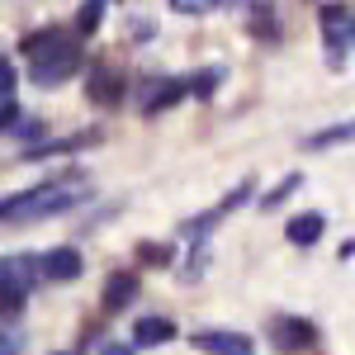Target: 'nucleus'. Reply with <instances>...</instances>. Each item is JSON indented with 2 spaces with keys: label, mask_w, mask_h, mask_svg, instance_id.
<instances>
[{
  "label": "nucleus",
  "mask_w": 355,
  "mask_h": 355,
  "mask_svg": "<svg viewBox=\"0 0 355 355\" xmlns=\"http://www.w3.org/2000/svg\"><path fill=\"white\" fill-rule=\"evenodd\" d=\"M24 57H28V76L33 81L57 85L81 67V43L71 33H62V28H43V33H28L24 38Z\"/></svg>",
  "instance_id": "nucleus-1"
},
{
  "label": "nucleus",
  "mask_w": 355,
  "mask_h": 355,
  "mask_svg": "<svg viewBox=\"0 0 355 355\" xmlns=\"http://www.w3.org/2000/svg\"><path fill=\"white\" fill-rule=\"evenodd\" d=\"M71 204H81V194L71 185H43V190L15 194V199H0V218L5 223H33V218H53L67 214Z\"/></svg>",
  "instance_id": "nucleus-2"
},
{
  "label": "nucleus",
  "mask_w": 355,
  "mask_h": 355,
  "mask_svg": "<svg viewBox=\"0 0 355 355\" xmlns=\"http://www.w3.org/2000/svg\"><path fill=\"white\" fill-rule=\"evenodd\" d=\"M38 256H15V261H0V318H19L28 303V289L43 279V270H33Z\"/></svg>",
  "instance_id": "nucleus-3"
},
{
  "label": "nucleus",
  "mask_w": 355,
  "mask_h": 355,
  "mask_svg": "<svg viewBox=\"0 0 355 355\" xmlns=\"http://www.w3.org/2000/svg\"><path fill=\"white\" fill-rule=\"evenodd\" d=\"M322 38H327L331 57H341L355 43V15L341 5H322Z\"/></svg>",
  "instance_id": "nucleus-4"
},
{
  "label": "nucleus",
  "mask_w": 355,
  "mask_h": 355,
  "mask_svg": "<svg viewBox=\"0 0 355 355\" xmlns=\"http://www.w3.org/2000/svg\"><path fill=\"white\" fill-rule=\"evenodd\" d=\"M270 331H275V341H279L284 351H318V327H308L299 318H275Z\"/></svg>",
  "instance_id": "nucleus-5"
},
{
  "label": "nucleus",
  "mask_w": 355,
  "mask_h": 355,
  "mask_svg": "<svg viewBox=\"0 0 355 355\" xmlns=\"http://www.w3.org/2000/svg\"><path fill=\"white\" fill-rule=\"evenodd\" d=\"M194 346L204 355H251V336L242 331H194Z\"/></svg>",
  "instance_id": "nucleus-6"
},
{
  "label": "nucleus",
  "mask_w": 355,
  "mask_h": 355,
  "mask_svg": "<svg viewBox=\"0 0 355 355\" xmlns=\"http://www.w3.org/2000/svg\"><path fill=\"white\" fill-rule=\"evenodd\" d=\"M133 299H137V275H133V270H114L110 284H105V299H100V308H105V313H123Z\"/></svg>",
  "instance_id": "nucleus-7"
},
{
  "label": "nucleus",
  "mask_w": 355,
  "mask_h": 355,
  "mask_svg": "<svg viewBox=\"0 0 355 355\" xmlns=\"http://www.w3.org/2000/svg\"><path fill=\"white\" fill-rule=\"evenodd\" d=\"M81 275V251L76 246H57L43 256V279H57V284H67V279H76Z\"/></svg>",
  "instance_id": "nucleus-8"
},
{
  "label": "nucleus",
  "mask_w": 355,
  "mask_h": 355,
  "mask_svg": "<svg viewBox=\"0 0 355 355\" xmlns=\"http://www.w3.org/2000/svg\"><path fill=\"white\" fill-rule=\"evenodd\" d=\"M322 232H327V218H322V214H294V218L284 223V237H289L294 246L322 242Z\"/></svg>",
  "instance_id": "nucleus-9"
},
{
  "label": "nucleus",
  "mask_w": 355,
  "mask_h": 355,
  "mask_svg": "<svg viewBox=\"0 0 355 355\" xmlns=\"http://www.w3.org/2000/svg\"><path fill=\"white\" fill-rule=\"evenodd\" d=\"M175 336V322L171 318H137V327H133V346L142 351V346H166Z\"/></svg>",
  "instance_id": "nucleus-10"
},
{
  "label": "nucleus",
  "mask_w": 355,
  "mask_h": 355,
  "mask_svg": "<svg viewBox=\"0 0 355 355\" xmlns=\"http://www.w3.org/2000/svg\"><path fill=\"white\" fill-rule=\"evenodd\" d=\"M85 95H90L95 105H119V100H123V81L110 76V71H95L90 85H85Z\"/></svg>",
  "instance_id": "nucleus-11"
},
{
  "label": "nucleus",
  "mask_w": 355,
  "mask_h": 355,
  "mask_svg": "<svg viewBox=\"0 0 355 355\" xmlns=\"http://www.w3.org/2000/svg\"><path fill=\"white\" fill-rule=\"evenodd\" d=\"M336 142H355V119L351 123H336V128H322V133H313L303 147L308 152H327V147H336Z\"/></svg>",
  "instance_id": "nucleus-12"
},
{
  "label": "nucleus",
  "mask_w": 355,
  "mask_h": 355,
  "mask_svg": "<svg viewBox=\"0 0 355 355\" xmlns=\"http://www.w3.org/2000/svg\"><path fill=\"white\" fill-rule=\"evenodd\" d=\"M185 90H190L185 81H162L157 90H152V95H147V105H142V110H147V114H162V110H171V105H175Z\"/></svg>",
  "instance_id": "nucleus-13"
},
{
  "label": "nucleus",
  "mask_w": 355,
  "mask_h": 355,
  "mask_svg": "<svg viewBox=\"0 0 355 355\" xmlns=\"http://www.w3.org/2000/svg\"><path fill=\"white\" fill-rule=\"evenodd\" d=\"M100 19H105V0H85L81 15H76V28H81V33H95Z\"/></svg>",
  "instance_id": "nucleus-14"
},
{
  "label": "nucleus",
  "mask_w": 355,
  "mask_h": 355,
  "mask_svg": "<svg viewBox=\"0 0 355 355\" xmlns=\"http://www.w3.org/2000/svg\"><path fill=\"white\" fill-rule=\"evenodd\" d=\"M218 81H223V71L214 67V71H204V76H194V85H190V90H194V95H214V90H218Z\"/></svg>",
  "instance_id": "nucleus-15"
},
{
  "label": "nucleus",
  "mask_w": 355,
  "mask_h": 355,
  "mask_svg": "<svg viewBox=\"0 0 355 355\" xmlns=\"http://www.w3.org/2000/svg\"><path fill=\"white\" fill-rule=\"evenodd\" d=\"M218 0H171V10H180V15H204V10H214Z\"/></svg>",
  "instance_id": "nucleus-16"
},
{
  "label": "nucleus",
  "mask_w": 355,
  "mask_h": 355,
  "mask_svg": "<svg viewBox=\"0 0 355 355\" xmlns=\"http://www.w3.org/2000/svg\"><path fill=\"white\" fill-rule=\"evenodd\" d=\"M289 190H299V175H289L284 185H275V194H266V209H275L279 199H289Z\"/></svg>",
  "instance_id": "nucleus-17"
},
{
  "label": "nucleus",
  "mask_w": 355,
  "mask_h": 355,
  "mask_svg": "<svg viewBox=\"0 0 355 355\" xmlns=\"http://www.w3.org/2000/svg\"><path fill=\"white\" fill-rule=\"evenodd\" d=\"M5 128H19V105H5V110H0V133H5Z\"/></svg>",
  "instance_id": "nucleus-18"
},
{
  "label": "nucleus",
  "mask_w": 355,
  "mask_h": 355,
  "mask_svg": "<svg viewBox=\"0 0 355 355\" xmlns=\"http://www.w3.org/2000/svg\"><path fill=\"white\" fill-rule=\"evenodd\" d=\"M15 90V71H10V62L0 57V95H10Z\"/></svg>",
  "instance_id": "nucleus-19"
},
{
  "label": "nucleus",
  "mask_w": 355,
  "mask_h": 355,
  "mask_svg": "<svg viewBox=\"0 0 355 355\" xmlns=\"http://www.w3.org/2000/svg\"><path fill=\"white\" fill-rule=\"evenodd\" d=\"M10 351H15V341H10V336L0 331V355H10Z\"/></svg>",
  "instance_id": "nucleus-20"
}]
</instances>
